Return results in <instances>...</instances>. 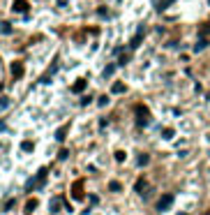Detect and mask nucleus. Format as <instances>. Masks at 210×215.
Masks as SVG:
<instances>
[{"mask_svg":"<svg viewBox=\"0 0 210 215\" xmlns=\"http://www.w3.org/2000/svg\"><path fill=\"white\" fill-rule=\"evenodd\" d=\"M134 113H136V118H139V125H148V118H150V111H148L146 109V106H143V104H136V106H134Z\"/></svg>","mask_w":210,"mask_h":215,"instance_id":"1","label":"nucleus"},{"mask_svg":"<svg viewBox=\"0 0 210 215\" xmlns=\"http://www.w3.org/2000/svg\"><path fill=\"white\" fill-rule=\"evenodd\" d=\"M143 35H146V28H139V32H136V35H134V37H132V42H129V49H139V44H141L143 42Z\"/></svg>","mask_w":210,"mask_h":215,"instance_id":"2","label":"nucleus"},{"mask_svg":"<svg viewBox=\"0 0 210 215\" xmlns=\"http://www.w3.org/2000/svg\"><path fill=\"white\" fill-rule=\"evenodd\" d=\"M72 197L74 199H83V180H76L72 185Z\"/></svg>","mask_w":210,"mask_h":215,"instance_id":"3","label":"nucleus"},{"mask_svg":"<svg viewBox=\"0 0 210 215\" xmlns=\"http://www.w3.org/2000/svg\"><path fill=\"white\" fill-rule=\"evenodd\" d=\"M171 204H173V197H171V194H164L162 199L157 201V210H166Z\"/></svg>","mask_w":210,"mask_h":215,"instance_id":"4","label":"nucleus"},{"mask_svg":"<svg viewBox=\"0 0 210 215\" xmlns=\"http://www.w3.org/2000/svg\"><path fill=\"white\" fill-rule=\"evenodd\" d=\"M28 0H14V5H12V9L14 12H28Z\"/></svg>","mask_w":210,"mask_h":215,"instance_id":"5","label":"nucleus"},{"mask_svg":"<svg viewBox=\"0 0 210 215\" xmlns=\"http://www.w3.org/2000/svg\"><path fill=\"white\" fill-rule=\"evenodd\" d=\"M85 90V79H79V81H74V86H72V93H83Z\"/></svg>","mask_w":210,"mask_h":215,"instance_id":"6","label":"nucleus"},{"mask_svg":"<svg viewBox=\"0 0 210 215\" xmlns=\"http://www.w3.org/2000/svg\"><path fill=\"white\" fill-rule=\"evenodd\" d=\"M12 74H14V79H21V76H23V65L21 63H14V65H12Z\"/></svg>","mask_w":210,"mask_h":215,"instance_id":"7","label":"nucleus"},{"mask_svg":"<svg viewBox=\"0 0 210 215\" xmlns=\"http://www.w3.org/2000/svg\"><path fill=\"white\" fill-rule=\"evenodd\" d=\"M67 132H69V125H63L58 132H56V141H65V136H67Z\"/></svg>","mask_w":210,"mask_h":215,"instance_id":"8","label":"nucleus"},{"mask_svg":"<svg viewBox=\"0 0 210 215\" xmlns=\"http://www.w3.org/2000/svg\"><path fill=\"white\" fill-rule=\"evenodd\" d=\"M46 167H42V169H39V173H37V185H44V183H46Z\"/></svg>","mask_w":210,"mask_h":215,"instance_id":"9","label":"nucleus"},{"mask_svg":"<svg viewBox=\"0 0 210 215\" xmlns=\"http://www.w3.org/2000/svg\"><path fill=\"white\" fill-rule=\"evenodd\" d=\"M125 90H127L125 83H120V81H118V83H113V93H116V95H122Z\"/></svg>","mask_w":210,"mask_h":215,"instance_id":"10","label":"nucleus"},{"mask_svg":"<svg viewBox=\"0 0 210 215\" xmlns=\"http://www.w3.org/2000/svg\"><path fill=\"white\" fill-rule=\"evenodd\" d=\"M146 185H148V183H146V178H139V180H136V185H134V190H136V192H143V187H146Z\"/></svg>","mask_w":210,"mask_h":215,"instance_id":"11","label":"nucleus"},{"mask_svg":"<svg viewBox=\"0 0 210 215\" xmlns=\"http://www.w3.org/2000/svg\"><path fill=\"white\" fill-rule=\"evenodd\" d=\"M35 208H37V199H30V201L26 204V213H32Z\"/></svg>","mask_w":210,"mask_h":215,"instance_id":"12","label":"nucleus"},{"mask_svg":"<svg viewBox=\"0 0 210 215\" xmlns=\"http://www.w3.org/2000/svg\"><path fill=\"white\" fill-rule=\"evenodd\" d=\"M0 32H5V35H7V32H12V26L7 21H2V23H0Z\"/></svg>","mask_w":210,"mask_h":215,"instance_id":"13","label":"nucleus"},{"mask_svg":"<svg viewBox=\"0 0 210 215\" xmlns=\"http://www.w3.org/2000/svg\"><path fill=\"white\" fill-rule=\"evenodd\" d=\"M205 46H208V39H199L196 46H194V51H201V49H205Z\"/></svg>","mask_w":210,"mask_h":215,"instance_id":"14","label":"nucleus"},{"mask_svg":"<svg viewBox=\"0 0 210 215\" xmlns=\"http://www.w3.org/2000/svg\"><path fill=\"white\" fill-rule=\"evenodd\" d=\"M21 148H23L26 153H30L32 148H35V143H32V141H23V143H21Z\"/></svg>","mask_w":210,"mask_h":215,"instance_id":"15","label":"nucleus"},{"mask_svg":"<svg viewBox=\"0 0 210 215\" xmlns=\"http://www.w3.org/2000/svg\"><path fill=\"white\" fill-rule=\"evenodd\" d=\"M171 2H173V0H164V2H159V5H157V9H159V12H162V9H166V7L171 5Z\"/></svg>","mask_w":210,"mask_h":215,"instance_id":"16","label":"nucleus"},{"mask_svg":"<svg viewBox=\"0 0 210 215\" xmlns=\"http://www.w3.org/2000/svg\"><path fill=\"white\" fill-rule=\"evenodd\" d=\"M113 69H116V65H109V67L104 69V76H106V79H109L111 74H113Z\"/></svg>","mask_w":210,"mask_h":215,"instance_id":"17","label":"nucleus"},{"mask_svg":"<svg viewBox=\"0 0 210 215\" xmlns=\"http://www.w3.org/2000/svg\"><path fill=\"white\" fill-rule=\"evenodd\" d=\"M116 160H118V162H125V153H122V150H116Z\"/></svg>","mask_w":210,"mask_h":215,"instance_id":"18","label":"nucleus"},{"mask_svg":"<svg viewBox=\"0 0 210 215\" xmlns=\"http://www.w3.org/2000/svg\"><path fill=\"white\" fill-rule=\"evenodd\" d=\"M60 208V199H53L51 201V210H58Z\"/></svg>","mask_w":210,"mask_h":215,"instance_id":"19","label":"nucleus"},{"mask_svg":"<svg viewBox=\"0 0 210 215\" xmlns=\"http://www.w3.org/2000/svg\"><path fill=\"white\" fill-rule=\"evenodd\" d=\"M106 104H109V97H106V95H102V97H100V106H106Z\"/></svg>","mask_w":210,"mask_h":215,"instance_id":"20","label":"nucleus"},{"mask_svg":"<svg viewBox=\"0 0 210 215\" xmlns=\"http://www.w3.org/2000/svg\"><path fill=\"white\" fill-rule=\"evenodd\" d=\"M143 164H148V155H141L139 158V167H143Z\"/></svg>","mask_w":210,"mask_h":215,"instance_id":"21","label":"nucleus"},{"mask_svg":"<svg viewBox=\"0 0 210 215\" xmlns=\"http://www.w3.org/2000/svg\"><path fill=\"white\" fill-rule=\"evenodd\" d=\"M109 187H111V190H113V192H118V190H120V183H116V180H113V183H111V185H109Z\"/></svg>","mask_w":210,"mask_h":215,"instance_id":"22","label":"nucleus"},{"mask_svg":"<svg viewBox=\"0 0 210 215\" xmlns=\"http://www.w3.org/2000/svg\"><path fill=\"white\" fill-rule=\"evenodd\" d=\"M67 155H69L67 150H60V153H58V160H67Z\"/></svg>","mask_w":210,"mask_h":215,"instance_id":"23","label":"nucleus"},{"mask_svg":"<svg viewBox=\"0 0 210 215\" xmlns=\"http://www.w3.org/2000/svg\"><path fill=\"white\" fill-rule=\"evenodd\" d=\"M201 32H210V23H205V26L201 28Z\"/></svg>","mask_w":210,"mask_h":215,"instance_id":"24","label":"nucleus"},{"mask_svg":"<svg viewBox=\"0 0 210 215\" xmlns=\"http://www.w3.org/2000/svg\"><path fill=\"white\" fill-rule=\"evenodd\" d=\"M180 215H185V213H180Z\"/></svg>","mask_w":210,"mask_h":215,"instance_id":"25","label":"nucleus"}]
</instances>
